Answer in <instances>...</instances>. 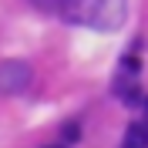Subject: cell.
Here are the masks:
<instances>
[{"mask_svg":"<svg viewBox=\"0 0 148 148\" xmlns=\"http://www.w3.org/2000/svg\"><path fill=\"white\" fill-rule=\"evenodd\" d=\"M71 24H84V27L98 30H114L125 20V3L121 0H64L57 10Z\"/></svg>","mask_w":148,"mask_h":148,"instance_id":"1","label":"cell"},{"mask_svg":"<svg viewBox=\"0 0 148 148\" xmlns=\"http://www.w3.org/2000/svg\"><path fill=\"white\" fill-rule=\"evenodd\" d=\"M34 81V67L27 61H0V98H17Z\"/></svg>","mask_w":148,"mask_h":148,"instance_id":"2","label":"cell"},{"mask_svg":"<svg viewBox=\"0 0 148 148\" xmlns=\"http://www.w3.org/2000/svg\"><path fill=\"white\" fill-rule=\"evenodd\" d=\"M121 148H148V125H141V121L128 125V131H125V141H121Z\"/></svg>","mask_w":148,"mask_h":148,"instance_id":"3","label":"cell"},{"mask_svg":"<svg viewBox=\"0 0 148 148\" xmlns=\"http://www.w3.org/2000/svg\"><path fill=\"white\" fill-rule=\"evenodd\" d=\"M61 3H64V0H30V7L44 10V14H57V10H61Z\"/></svg>","mask_w":148,"mask_h":148,"instance_id":"4","label":"cell"}]
</instances>
